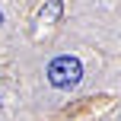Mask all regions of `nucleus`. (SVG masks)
Instances as JSON below:
<instances>
[{
	"label": "nucleus",
	"instance_id": "f257e3e1",
	"mask_svg": "<svg viewBox=\"0 0 121 121\" xmlns=\"http://www.w3.org/2000/svg\"><path fill=\"white\" fill-rule=\"evenodd\" d=\"M80 77H83V64L77 57H70V54H60V57H54L48 64V80L57 89H73L80 83Z\"/></svg>",
	"mask_w": 121,
	"mask_h": 121
},
{
	"label": "nucleus",
	"instance_id": "f03ea898",
	"mask_svg": "<svg viewBox=\"0 0 121 121\" xmlns=\"http://www.w3.org/2000/svg\"><path fill=\"white\" fill-rule=\"evenodd\" d=\"M60 16V0H48L42 6V19H57Z\"/></svg>",
	"mask_w": 121,
	"mask_h": 121
},
{
	"label": "nucleus",
	"instance_id": "7ed1b4c3",
	"mask_svg": "<svg viewBox=\"0 0 121 121\" xmlns=\"http://www.w3.org/2000/svg\"><path fill=\"white\" fill-rule=\"evenodd\" d=\"M0 22H3V13H0Z\"/></svg>",
	"mask_w": 121,
	"mask_h": 121
}]
</instances>
